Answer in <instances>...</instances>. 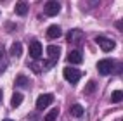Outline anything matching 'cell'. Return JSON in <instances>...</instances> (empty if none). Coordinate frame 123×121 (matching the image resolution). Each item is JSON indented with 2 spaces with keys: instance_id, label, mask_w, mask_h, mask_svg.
<instances>
[{
  "instance_id": "obj_1",
  "label": "cell",
  "mask_w": 123,
  "mask_h": 121,
  "mask_svg": "<svg viewBox=\"0 0 123 121\" xmlns=\"http://www.w3.org/2000/svg\"><path fill=\"white\" fill-rule=\"evenodd\" d=\"M62 76H64V80H66L68 83L76 85V83L80 81V78H81V71L76 69V68H64Z\"/></svg>"
},
{
  "instance_id": "obj_2",
  "label": "cell",
  "mask_w": 123,
  "mask_h": 121,
  "mask_svg": "<svg viewBox=\"0 0 123 121\" xmlns=\"http://www.w3.org/2000/svg\"><path fill=\"white\" fill-rule=\"evenodd\" d=\"M97 71H99V75L102 76H108L114 71V61L111 59H101L97 62Z\"/></svg>"
},
{
  "instance_id": "obj_3",
  "label": "cell",
  "mask_w": 123,
  "mask_h": 121,
  "mask_svg": "<svg viewBox=\"0 0 123 121\" xmlns=\"http://www.w3.org/2000/svg\"><path fill=\"white\" fill-rule=\"evenodd\" d=\"M52 102H54V95L52 93H43V95H40L38 99H37L35 106H37L38 111H42V109H47Z\"/></svg>"
},
{
  "instance_id": "obj_4",
  "label": "cell",
  "mask_w": 123,
  "mask_h": 121,
  "mask_svg": "<svg viewBox=\"0 0 123 121\" xmlns=\"http://www.w3.org/2000/svg\"><path fill=\"white\" fill-rule=\"evenodd\" d=\"M95 42H97V45H99L104 52H111L113 48L116 47V43H114L113 40H109L108 36H102V35H101V36H97V38H95Z\"/></svg>"
},
{
  "instance_id": "obj_5",
  "label": "cell",
  "mask_w": 123,
  "mask_h": 121,
  "mask_svg": "<svg viewBox=\"0 0 123 121\" xmlns=\"http://www.w3.org/2000/svg\"><path fill=\"white\" fill-rule=\"evenodd\" d=\"M42 54H43V47H42L40 42L35 40V42L30 43V55H31V59H35V61L42 59Z\"/></svg>"
},
{
  "instance_id": "obj_6",
  "label": "cell",
  "mask_w": 123,
  "mask_h": 121,
  "mask_svg": "<svg viewBox=\"0 0 123 121\" xmlns=\"http://www.w3.org/2000/svg\"><path fill=\"white\" fill-rule=\"evenodd\" d=\"M43 12L49 17H54V16H57L61 12V4L59 2H47L45 7H43Z\"/></svg>"
},
{
  "instance_id": "obj_7",
  "label": "cell",
  "mask_w": 123,
  "mask_h": 121,
  "mask_svg": "<svg viewBox=\"0 0 123 121\" xmlns=\"http://www.w3.org/2000/svg\"><path fill=\"white\" fill-rule=\"evenodd\" d=\"M59 54H61V47H59V45H49V47H47L49 61L57 62V59H59Z\"/></svg>"
},
{
  "instance_id": "obj_8",
  "label": "cell",
  "mask_w": 123,
  "mask_h": 121,
  "mask_svg": "<svg viewBox=\"0 0 123 121\" xmlns=\"http://www.w3.org/2000/svg\"><path fill=\"white\" fill-rule=\"evenodd\" d=\"M66 59H68L69 64H81L83 62V54H81L80 50H71Z\"/></svg>"
},
{
  "instance_id": "obj_9",
  "label": "cell",
  "mask_w": 123,
  "mask_h": 121,
  "mask_svg": "<svg viewBox=\"0 0 123 121\" xmlns=\"http://www.w3.org/2000/svg\"><path fill=\"white\" fill-rule=\"evenodd\" d=\"M62 35V31H61V28L59 26H55V24H52V26H49V29H47V36L49 38H59Z\"/></svg>"
},
{
  "instance_id": "obj_10",
  "label": "cell",
  "mask_w": 123,
  "mask_h": 121,
  "mask_svg": "<svg viewBox=\"0 0 123 121\" xmlns=\"http://www.w3.org/2000/svg\"><path fill=\"white\" fill-rule=\"evenodd\" d=\"M28 11H30V5L26 2H18V4H16V14L21 16V17H23V16H26Z\"/></svg>"
},
{
  "instance_id": "obj_11",
  "label": "cell",
  "mask_w": 123,
  "mask_h": 121,
  "mask_svg": "<svg viewBox=\"0 0 123 121\" xmlns=\"http://www.w3.org/2000/svg\"><path fill=\"white\" fill-rule=\"evenodd\" d=\"M23 99H24V95H23L21 92H14L12 99H11V106H12V107H19L21 104H23Z\"/></svg>"
},
{
  "instance_id": "obj_12",
  "label": "cell",
  "mask_w": 123,
  "mask_h": 121,
  "mask_svg": "<svg viewBox=\"0 0 123 121\" xmlns=\"http://www.w3.org/2000/svg\"><path fill=\"white\" fill-rule=\"evenodd\" d=\"M21 54H23V45L19 42H14L11 45V55L12 57H21Z\"/></svg>"
},
{
  "instance_id": "obj_13",
  "label": "cell",
  "mask_w": 123,
  "mask_h": 121,
  "mask_svg": "<svg viewBox=\"0 0 123 121\" xmlns=\"http://www.w3.org/2000/svg\"><path fill=\"white\" fill-rule=\"evenodd\" d=\"M71 114L75 118H81V116H83V107H81L80 104H75V106L71 107Z\"/></svg>"
},
{
  "instance_id": "obj_14",
  "label": "cell",
  "mask_w": 123,
  "mask_h": 121,
  "mask_svg": "<svg viewBox=\"0 0 123 121\" xmlns=\"http://www.w3.org/2000/svg\"><path fill=\"white\" fill-rule=\"evenodd\" d=\"M57 116H59V109H50V112L43 118V121H55Z\"/></svg>"
},
{
  "instance_id": "obj_15",
  "label": "cell",
  "mask_w": 123,
  "mask_h": 121,
  "mask_svg": "<svg viewBox=\"0 0 123 121\" xmlns=\"http://www.w3.org/2000/svg\"><path fill=\"white\" fill-rule=\"evenodd\" d=\"M16 85H18V86H28V78L19 75L18 78H16Z\"/></svg>"
},
{
  "instance_id": "obj_16",
  "label": "cell",
  "mask_w": 123,
  "mask_h": 121,
  "mask_svg": "<svg viewBox=\"0 0 123 121\" xmlns=\"http://www.w3.org/2000/svg\"><path fill=\"white\" fill-rule=\"evenodd\" d=\"M121 95H123L121 90H114V92H113V97H111V100H113V102H121V99H123Z\"/></svg>"
},
{
  "instance_id": "obj_17",
  "label": "cell",
  "mask_w": 123,
  "mask_h": 121,
  "mask_svg": "<svg viewBox=\"0 0 123 121\" xmlns=\"http://www.w3.org/2000/svg\"><path fill=\"white\" fill-rule=\"evenodd\" d=\"M7 68V61H0V73H4Z\"/></svg>"
},
{
  "instance_id": "obj_18",
  "label": "cell",
  "mask_w": 123,
  "mask_h": 121,
  "mask_svg": "<svg viewBox=\"0 0 123 121\" xmlns=\"http://www.w3.org/2000/svg\"><path fill=\"white\" fill-rule=\"evenodd\" d=\"M94 86H95V83H94V81H90V83H88V86H87V90H85V92H87V93H90V92H92V90H94Z\"/></svg>"
},
{
  "instance_id": "obj_19",
  "label": "cell",
  "mask_w": 123,
  "mask_h": 121,
  "mask_svg": "<svg viewBox=\"0 0 123 121\" xmlns=\"http://www.w3.org/2000/svg\"><path fill=\"white\" fill-rule=\"evenodd\" d=\"M0 102H2V90H0Z\"/></svg>"
},
{
  "instance_id": "obj_20",
  "label": "cell",
  "mask_w": 123,
  "mask_h": 121,
  "mask_svg": "<svg viewBox=\"0 0 123 121\" xmlns=\"http://www.w3.org/2000/svg\"><path fill=\"white\" fill-rule=\"evenodd\" d=\"M4 121H14V119H9V118H7V119H4Z\"/></svg>"
}]
</instances>
